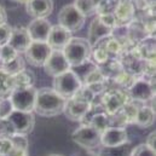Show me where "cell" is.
I'll list each match as a JSON object with an SVG mask.
<instances>
[{"instance_id": "cell-1", "label": "cell", "mask_w": 156, "mask_h": 156, "mask_svg": "<svg viewBox=\"0 0 156 156\" xmlns=\"http://www.w3.org/2000/svg\"><path fill=\"white\" fill-rule=\"evenodd\" d=\"M35 125L33 112L13 110L9 116L0 120V137H9L12 134H29Z\"/></svg>"}, {"instance_id": "cell-2", "label": "cell", "mask_w": 156, "mask_h": 156, "mask_svg": "<svg viewBox=\"0 0 156 156\" xmlns=\"http://www.w3.org/2000/svg\"><path fill=\"white\" fill-rule=\"evenodd\" d=\"M67 99L59 96L53 88L42 87L38 90L34 112L44 117L57 116L63 113Z\"/></svg>"}, {"instance_id": "cell-3", "label": "cell", "mask_w": 156, "mask_h": 156, "mask_svg": "<svg viewBox=\"0 0 156 156\" xmlns=\"http://www.w3.org/2000/svg\"><path fill=\"white\" fill-rule=\"evenodd\" d=\"M70 68L78 67L87 62L92 55V46L86 39L72 38L67 46L62 50Z\"/></svg>"}, {"instance_id": "cell-4", "label": "cell", "mask_w": 156, "mask_h": 156, "mask_svg": "<svg viewBox=\"0 0 156 156\" xmlns=\"http://www.w3.org/2000/svg\"><path fill=\"white\" fill-rule=\"evenodd\" d=\"M81 87H82L81 80L72 69L53 78L52 88L66 99L74 97Z\"/></svg>"}, {"instance_id": "cell-5", "label": "cell", "mask_w": 156, "mask_h": 156, "mask_svg": "<svg viewBox=\"0 0 156 156\" xmlns=\"http://www.w3.org/2000/svg\"><path fill=\"white\" fill-rule=\"evenodd\" d=\"M101 132H98L96 128H93L90 125H82L79 128H76L73 134H72V139L74 140V143H76L80 145L82 149H87V150H92L96 148H101L102 143H101Z\"/></svg>"}, {"instance_id": "cell-6", "label": "cell", "mask_w": 156, "mask_h": 156, "mask_svg": "<svg viewBox=\"0 0 156 156\" xmlns=\"http://www.w3.org/2000/svg\"><path fill=\"white\" fill-rule=\"evenodd\" d=\"M37 92L38 90L34 86L26 88H15L9 96L13 109L20 112H34Z\"/></svg>"}, {"instance_id": "cell-7", "label": "cell", "mask_w": 156, "mask_h": 156, "mask_svg": "<svg viewBox=\"0 0 156 156\" xmlns=\"http://www.w3.org/2000/svg\"><path fill=\"white\" fill-rule=\"evenodd\" d=\"M85 18L81 12L72 4L66 5L58 12V24L68 29L70 33L80 30L85 24Z\"/></svg>"}, {"instance_id": "cell-8", "label": "cell", "mask_w": 156, "mask_h": 156, "mask_svg": "<svg viewBox=\"0 0 156 156\" xmlns=\"http://www.w3.org/2000/svg\"><path fill=\"white\" fill-rule=\"evenodd\" d=\"M52 48L46 41H32L24 52L26 61L33 67H42L48 58Z\"/></svg>"}, {"instance_id": "cell-9", "label": "cell", "mask_w": 156, "mask_h": 156, "mask_svg": "<svg viewBox=\"0 0 156 156\" xmlns=\"http://www.w3.org/2000/svg\"><path fill=\"white\" fill-rule=\"evenodd\" d=\"M128 97L133 102L145 103L153 101L155 97V90L150 81L145 79L134 80L133 83L128 87Z\"/></svg>"}, {"instance_id": "cell-10", "label": "cell", "mask_w": 156, "mask_h": 156, "mask_svg": "<svg viewBox=\"0 0 156 156\" xmlns=\"http://www.w3.org/2000/svg\"><path fill=\"white\" fill-rule=\"evenodd\" d=\"M131 99L128 98V93H126L122 90H110L105 91L103 98H102V104L104 108V113L108 115H114L119 113L122 107L129 102Z\"/></svg>"}, {"instance_id": "cell-11", "label": "cell", "mask_w": 156, "mask_h": 156, "mask_svg": "<svg viewBox=\"0 0 156 156\" xmlns=\"http://www.w3.org/2000/svg\"><path fill=\"white\" fill-rule=\"evenodd\" d=\"M47 75L55 78L70 69V66L62 50H52L45 64L42 66Z\"/></svg>"}, {"instance_id": "cell-12", "label": "cell", "mask_w": 156, "mask_h": 156, "mask_svg": "<svg viewBox=\"0 0 156 156\" xmlns=\"http://www.w3.org/2000/svg\"><path fill=\"white\" fill-rule=\"evenodd\" d=\"M91 107H92V103L86 102L74 96L67 99L63 113L72 121H82L90 113Z\"/></svg>"}, {"instance_id": "cell-13", "label": "cell", "mask_w": 156, "mask_h": 156, "mask_svg": "<svg viewBox=\"0 0 156 156\" xmlns=\"http://www.w3.org/2000/svg\"><path fill=\"white\" fill-rule=\"evenodd\" d=\"M127 142H128V134L126 128L123 127H108L101 134L102 147H105V148L117 147Z\"/></svg>"}, {"instance_id": "cell-14", "label": "cell", "mask_w": 156, "mask_h": 156, "mask_svg": "<svg viewBox=\"0 0 156 156\" xmlns=\"http://www.w3.org/2000/svg\"><path fill=\"white\" fill-rule=\"evenodd\" d=\"M70 39H72V33L68 29L63 28L62 26L56 24L51 27L46 42L52 50H63L67 46V44L70 41Z\"/></svg>"}, {"instance_id": "cell-15", "label": "cell", "mask_w": 156, "mask_h": 156, "mask_svg": "<svg viewBox=\"0 0 156 156\" xmlns=\"http://www.w3.org/2000/svg\"><path fill=\"white\" fill-rule=\"evenodd\" d=\"M30 42H32V39L28 34L27 28H24L22 26L12 27V33H11V37H10L7 45H10L18 53H24L26 50L28 48V46L30 45Z\"/></svg>"}, {"instance_id": "cell-16", "label": "cell", "mask_w": 156, "mask_h": 156, "mask_svg": "<svg viewBox=\"0 0 156 156\" xmlns=\"http://www.w3.org/2000/svg\"><path fill=\"white\" fill-rule=\"evenodd\" d=\"M52 24L46 18H34L27 27L32 41H46Z\"/></svg>"}, {"instance_id": "cell-17", "label": "cell", "mask_w": 156, "mask_h": 156, "mask_svg": "<svg viewBox=\"0 0 156 156\" xmlns=\"http://www.w3.org/2000/svg\"><path fill=\"white\" fill-rule=\"evenodd\" d=\"M53 0H29L26 2L27 13L33 18H46L53 11Z\"/></svg>"}, {"instance_id": "cell-18", "label": "cell", "mask_w": 156, "mask_h": 156, "mask_svg": "<svg viewBox=\"0 0 156 156\" xmlns=\"http://www.w3.org/2000/svg\"><path fill=\"white\" fill-rule=\"evenodd\" d=\"M112 32L113 29L107 27L105 24H103L98 17H96L91 24H90V28H88V39L87 41L90 42V45L92 46V48L104 38H108L112 35Z\"/></svg>"}, {"instance_id": "cell-19", "label": "cell", "mask_w": 156, "mask_h": 156, "mask_svg": "<svg viewBox=\"0 0 156 156\" xmlns=\"http://www.w3.org/2000/svg\"><path fill=\"white\" fill-rule=\"evenodd\" d=\"M113 13H114L115 20H116V26H126L128 22H131L132 17L134 15L133 4L128 0L119 1Z\"/></svg>"}, {"instance_id": "cell-20", "label": "cell", "mask_w": 156, "mask_h": 156, "mask_svg": "<svg viewBox=\"0 0 156 156\" xmlns=\"http://www.w3.org/2000/svg\"><path fill=\"white\" fill-rule=\"evenodd\" d=\"M154 122H155V110L153 107L142 105L138 108L137 115L133 121L134 125H137L140 128H148V127H151Z\"/></svg>"}, {"instance_id": "cell-21", "label": "cell", "mask_w": 156, "mask_h": 156, "mask_svg": "<svg viewBox=\"0 0 156 156\" xmlns=\"http://www.w3.org/2000/svg\"><path fill=\"white\" fill-rule=\"evenodd\" d=\"M12 83H13V90L15 88L32 87L35 83V75H34V73L32 70L24 68L18 74L12 76Z\"/></svg>"}, {"instance_id": "cell-22", "label": "cell", "mask_w": 156, "mask_h": 156, "mask_svg": "<svg viewBox=\"0 0 156 156\" xmlns=\"http://www.w3.org/2000/svg\"><path fill=\"white\" fill-rule=\"evenodd\" d=\"M24 68H26V64H24V59H23V57L21 56V53H20L13 61H11V62H9V63L0 64V70H2L5 74L11 75V76L18 74V73H20L21 70H23Z\"/></svg>"}, {"instance_id": "cell-23", "label": "cell", "mask_w": 156, "mask_h": 156, "mask_svg": "<svg viewBox=\"0 0 156 156\" xmlns=\"http://www.w3.org/2000/svg\"><path fill=\"white\" fill-rule=\"evenodd\" d=\"M132 149L133 147L131 145L129 142L123 143L117 147H112V148L103 147L99 153V156H131Z\"/></svg>"}, {"instance_id": "cell-24", "label": "cell", "mask_w": 156, "mask_h": 156, "mask_svg": "<svg viewBox=\"0 0 156 156\" xmlns=\"http://www.w3.org/2000/svg\"><path fill=\"white\" fill-rule=\"evenodd\" d=\"M87 125L96 128L98 132H104L109 127V115L107 113H97L91 117V120L87 122Z\"/></svg>"}, {"instance_id": "cell-25", "label": "cell", "mask_w": 156, "mask_h": 156, "mask_svg": "<svg viewBox=\"0 0 156 156\" xmlns=\"http://www.w3.org/2000/svg\"><path fill=\"white\" fill-rule=\"evenodd\" d=\"M83 17H90L97 12V7L91 0H75L73 4Z\"/></svg>"}, {"instance_id": "cell-26", "label": "cell", "mask_w": 156, "mask_h": 156, "mask_svg": "<svg viewBox=\"0 0 156 156\" xmlns=\"http://www.w3.org/2000/svg\"><path fill=\"white\" fill-rule=\"evenodd\" d=\"M12 91H13L12 76L0 70V97H9Z\"/></svg>"}, {"instance_id": "cell-27", "label": "cell", "mask_w": 156, "mask_h": 156, "mask_svg": "<svg viewBox=\"0 0 156 156\" xmlns=\"http://www.w3.org/2000/svg\"><path fill=\"white\" fill-rule=\"evenodd\" d=\"M20 53L13 50L10 45H4L0 47V64H4V63H9L11 61H13Z\"/></svg>"}, {"instance_id": "cell-28", "label": "cell", "mask_w": 156, "mask_h": 156, "mask_svg": "<svg viewBox=\"0 0 156 156\" xmlns=\"http://www.w3.org/2000/svg\"><path fill=\"white\" fill-rule=\"evenodd\" d=\"M13 105L9 97H0V120H4L13 112Z\"/></svg>"}, {"instance_id": "cell-29", "label": "cell", "mask_w": 156, "mask_h": 156, "mask_svg": "<svg viewBox=\"0 0 156 156\" xmlns=\"http://www.w3.org/2000/svg\"><path fill=\"white\" fill-rule=\"evenodd\" d=\"M93 58H94V62L97 64H102V63H105L108 59H109V53L108 51L103 47V46H96V48L93 50L92 55Z\"/></svg>"}, {"instance_id": "cell-30", "label": "cell", "mask_w": 156, "mask_h": 156, "mask_svg": "<svg viewBox=\"0 0 156 156\" xmlns=\"http://www.w3.org/2000/svg\"><path fill=\"white\" fill-rule=\"evenodd\" d=\"M131 156H156L155 149L150 148L147 144H140L132 149Z\"/></svg>"}, {"instance_id": "cell-31", "label": "cell", "mask_w": 156, "mask_h": 156, "mask_svg": "<svg viewBox=\"0 0 156 156\" xmlns=\"http://www.w3.org/2000/svg\"><path fill=\"white\" fill-rule=\"evenodd\" d=\"M11 33H12V27L10 24L4 23L0 26V47L9 42Z\"/></svg>"}, {"instance_id": "cell-32", "label": "cell", "mask_w": 156, "mask_h": 156, "mask_svg": "<svg viewBox=\"0 0 156 156\" xmlns=\"http://www.w3.org/2000/svg\"><path fill=\"white\" fill-rule=\"evenodd\" d=\"M13 148L10 137H0V156H9Z\"/></svg>"}, {"instance_id": "cell-33", "label": "cell", "mask_w": 156, "mask_h": 156, "mask_svg": "<svg viewBox=\"0 0 156 156\" xmlns=\"http://www.w3.org/2000/svg\"><path fill=\"white\" fill-rule=\"evenodd\" d=\"M98 18H99V21H101L103 24H105L107 27H109V28H112V29H113V28L116 26V20H115V16H114V13H112V12H104V13H99Z\"/></svg>"}, {"instance_id": "cell-34", "label": "cell", "mask_w": 156, "mask_h": 156, "mask_svg": "<svg viewBox=\"0 0 156 156\" xmlns=\"http://www.w3.org/2000/svg\"><path fill=\"white\" fill-rule=\"evenodd\" d=\"M155 137H156V133L155 131L154 132H151L149 136H148V138H147V145H149L150 148H153V149H155Z\"/></svg>"}, {"instance_id": "cell-35", "label": "cell", "mask_w": 156, "mask_h": 156, "mask_svg": "<svg viewBox=\"0 0 156 156\" xmlns=\"http://www.w3.org/2000/svg\"><path fill=\"white\" fill-rule=\"evenodd\" d=\"M75 156H99V154H96V153H93L92 150H87V149H82V150H80L76 153V155Z\"/></svg>"}, {"instance_id": "cell-36", "label": "cell", "mask_w": 156, "mask_h": 156, "mask_svg": "<svg viewBox=\"0 0 156 156\" xmlns=\"http://www.w3.org/2000/svg\"><path fill=\"white\" fill-rule=\"evenodd\" d=\"M6 21H7L6 11H5V9L0 5V26H1V24H4V23H6Z\"/></svg>"}, {"instance_id": "cell-37", "label": "cell", "mask_w": 156, "mask_h": 156, "mask_svg": "<svg viewBox=\"0 0 156 156\" xmlns=\"http://www.w3.org/2000/svg\"><path fill=\"white\" fill-rule=\"evenodd\" d=\"M91 1H92V2L94 4V6H96L97 9H98V6H99V4L102 2V0H91Z\"/></svg>"}, {"instance_id": "cell-38", "label": "cell", "mask_w": 156, "mask_h": 156, "mask_svg": "<svg viewBox=\"0 0 156 156\" xmlns=\"http://www.w3.org/2000/svg\"><path fill=\"white\" fill-rule=\"evenodd\" d=\"M16 1H18V2H24V4H26V2H28L29 0H16Z\"/></svg>"}, {"instance_id": "cell-39", "label": "cell", "mask_w": 156, "mask_h": 156, "mask_svg": "<svg viewBox=\"0 0 156 156\" xmlns=\"http://www.w3.org/2000/svg\"><path fill=\"white\" fill-rule=\"evenodd\" d=\"M48 156H63V155H55V154H53V155H48Z\"/></svg>"}]
</instances>
